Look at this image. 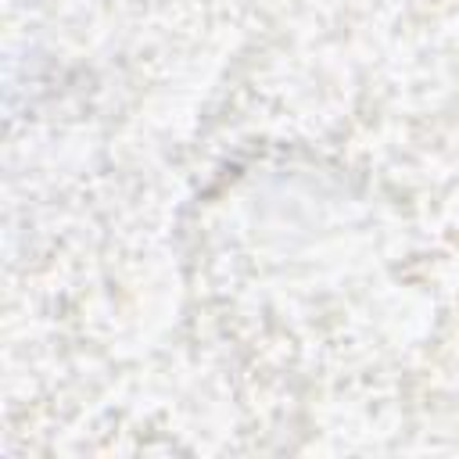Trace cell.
I'll use <instances>...</instances> for the list:
<instances>
[]
</instances>
